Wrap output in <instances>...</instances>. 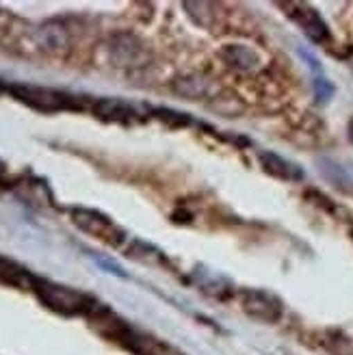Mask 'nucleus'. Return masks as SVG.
<instances>
[{
	"label": "nucleus",
	"mask_w": 353,
	"mask_h": 355,
	"mask_svg": "<svg viewBox=\"0 0 353 355\" xmlns=\"http://www.w3.org/2000/svg\"><path fill=\"white\" fill-rule=\"evenodd\" d=\"M33 291H35V295L40 297V301L46 308H50L52 312L65 314V316L92 314V310L96 308L94 299L87 297L85 293L74 291V288H67V286H61V284L48 282V279L35 277Z\"/></svg>",
	"instance_id": "f257e3e1"
},
{
	"label": "nucleus",
	"mask_w": 353,
	"mask_h": 355,
	"mask_svg": "<svg viewBox=\"0 0 353 355\" xmlns=\"http://www.w3.org/2000/svg\"><path fill=\"white\" fill-rule=\"evenodd\" d=\"M9 92L28 106L44 113H57L65 109H74V98H69L63 92H55V89L46 87H33V85H13L9 87Z\"/></svg>",
	"instance_id": "f03ea898"
},
{
	"label": "nucleus",
	"mask_w": 353,
	"mask_h": 355,
	"mask_svg": "<svg viewBox=\"0 0 353 355\" xmlns=\"http://www.w3.org/2000/svg\"><path fill=\"white\" fill-rule=\"evenodd\" d=\"M72 219L74 223L83 230V232L96 236L98 241L107 243V245H121L123 241V230L111 221L109 217H104L98 210H89V208H74L72 210Z\"/></svg>",
	"instance_id": "7ed1b4c3"
},
{
	"label": "nucleus",
	"mask_w": 353,
	"mask_h": 355,
	"mask_svg": "<svg viewBox=\"0 0 353 355\" xmlns=\"http://www.w3.org/2000/svg\"><path fill=\"white\" fill-rule=\"evenodd\" d=\"M109 59L115 67H144L150 61V50L135 35L119 33L109 40Z\"/></svg>",
	"instance_id": "20e7f679"
},
{
	"label": "nucleus",
	"mask_w": 353,
	"mask_h": 355,
	"mask_svg": "<svg viewBox=\"0 0 353 355\" xmlns=\"http://www.w3.org/2000/svg\"><path fill=\"white\" fill-rule=\"evenodd\" d=\"M241 308L262 323H275L282 316L279 299L264 291H245L241 293Z\"/></svg>",
	"instance_id": "39448f33"
},
{
	"label": "nucleus",
	"mask_w": 353,
	"mask_h": 355,
	"mask_svg": "<svg viewBox=\"0 0 353 355\" xmlns=\"http://www.w3.org/2000/svg\"><path fill=\"white\" fill-rule=\"evenodd\" d=\"M28 37L33 48L44 52V55H61V52L69 48V33L59 22H46L33 28Z\"/></svg>",
	"instance_id": "423d86ee"
},
{
	"label": "nucleus",
	"mask_w": 353,
	"mask_h": 355,
	"mask_svg": "<svg viewBox=\"0 0 353 355\" xmlns=\"http://www.w3.org/2000/svg\"><path fill=\"white\" fill-rule=\"evenodd\" d=\"M284 7L289 9V15L299 26H302V31L308 35L312 42H316V44L327 42V37H329L327 24L323 22V17L316 13L312 7H308L304 3H291V5H284Z\"/></svg>",
	"instance_id": "0eeeda50"
},
{
	"label": "nucleus",
	"mask_w": 353,
	"mask_h": 355,
	"mask_svg": "<svg viewBox=\"0 0 353 355\" xmlns=\"http://www.w3.org/2000/svg\"><path fill=\"white\" fill-rule=\"evenodd\" d=\"M221 59L227 65H230V67L241 69V72H252V69L260 67V63H262L260 55H258L254 48L241 46V44H236V46H225L221 50Z\"/></svg>",
	"instance_id": "6e6552de"
},
{
	"label": "nucleus",
	"mask_w": 353,
	"mask_h": 355,
	"mask_svg": "<svg viewBox=\"0 0 353 355\" xmlns=\"http://www.w3.org/2000/svg\"><path fill=\"white\" fill-rule=\"evenodd\" d=\"M258 158H260L264 171L275 175V178H282V180H302V178H304V171L299 169L297 165L284 161V158L273 154V152H260Z\"/></svg>",
	"instance_id": "1a4fd4ad"
},
{
	"label": "nucleus",
	"mask_w": 353,
	"mask_h": 355,
	"mask_svg": "<svg viewBox=\"0 0 353 355\" xmlns=\"http://www.w3.org/2000/svg\"><path fill=\"white\" fill-rule=\"evenodd\" d=\"M0 284H7L13 288H31L35 284V275H31L24 266H20L13 260H7L0 256Z\"/></svg>",
	"instance_id": "9d476101"
},
{
	"label": "nucleus",
	"mask_w": 353,
	"mask_h": 355,
	"mask_svg": "<svg viewBox=\"0 0 353 355\" xmlns=\"http://www.w3.org/2000/svg\"><path fill=\"white\" fill-rule=\"evenodd\" d=\"M94 113L107 121H132V117H137V111L130 104H126L123 100H109V98L98 100L94 104Z\"/></svg>",
	"instance_id": "9b49d317"
},
{
	"label": "nucleus",
	"mask_w": 353,
	"mask_h": 355,
	"mask_svg": "<svg viewBox=\"0 0 353 355\" xmlns=\"http://www.w3.org/2000/svg\"><path fill=\"white\" fill-rule=\"evenodd\" d=\"M332 85L327 83V78H323L321 74H316V78H314V96H316V100L319 102H327L329 100V96H332Z\"/></svg>",
	"instance_id": "f8f14e48"
},
{
	"label": "nucleus",
	"mask_w": 353,
	"mask_h": 355,
	"mask_svg": "<svg viewBox=\"0 0 353 355\" xmlns=\"http://www.w3.org/2000/svg\"><path fill=\"white\" fill-rule=\"evenodd\" d=\"M329 349L336 355H353V340L345 338V336H336L334 340H329Z\"/></svg>",
	"instance_id": "ddd939ff"
}]
</instances>
